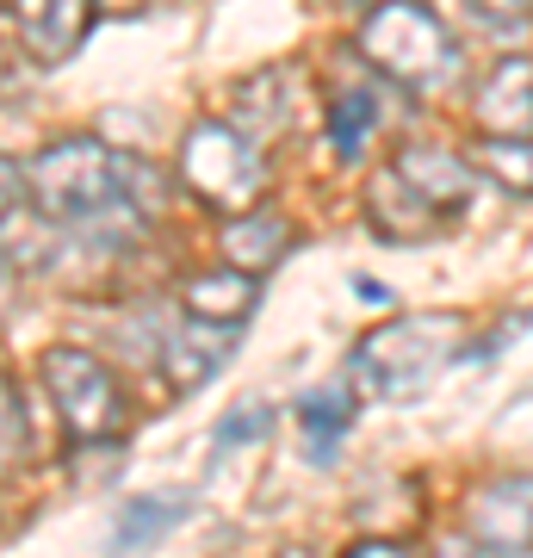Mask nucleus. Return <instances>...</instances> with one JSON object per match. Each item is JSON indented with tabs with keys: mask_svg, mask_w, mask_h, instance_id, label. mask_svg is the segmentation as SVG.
I'll use <instances>...</instances> for the list:
<instances>
[{
	"mask_svg": "<svg viewBox=\"0 0 533 558\" xmlns=\"http://www.w3.org/2000/svg\"><path fill=\"white\" fill-rule=\"evenodd\" d=\"M354 50L366 69H378L385 81H397L403 94H422V100L459 87V69H465L453 32L422 0H378V7H366Z\"/></svg>",
	"mask_w": 533,
	"mask_h": 558,
	"instance_id": "1",
	"label": "nucleus"
},
{
	"mask_svg": "<svg viewBox=\"0 0 533 558\" xmlns=\"http://www.w3.org/2000/svg\"><path fill=\"white\" fill-rule=\"evenodd\" d=\"M459 336L465 323L453 311H428V317H391L373 336H360L354 348V379L373 398L410 403L415 391H428L447 360H459Z\"/></svg>",
	"mask_w": 533,
	"mask_h": 558,
	"instance_id": "2",
	"label": "nucleus"
},
{
	"mask_svg": "<svg viewBox=\"0 0 533 558\" xmlns=\"http://www.w3.org/2000/svg\"><path fill=\"white\" fill-rule=\"evenodd\" d=\"M124 156H112L99 137H62L25 161V199L50 223L99 218L106 205L124 199Z\"/></svg>",
	"mask_w": 533,
	"mask_h": 558,
	"instance_id": "3",
	"label": "nucleus"
},
{
	"mask_svg": "<svg viewBox=\"0 0 533 558\" xmlns=\"http://www.w3.org/2000/svg\"><path fill=\"white\" fill-rule=\"evenodd\" d=\"M180 186L205 199L218 218L230 211H249L261 205L267 193V156H261V143L249 131H237L230 119H198L186 137H180Z\"/></svg>",
	"mask_w": 533,
	"mask_h": 558,
	"instance_id": "4",
	"label": "nucleus"
},
{
	"mask_svg": "<svg viewBox=\"0 0 533 558\" xmlns=\"http://www.w3.org/2000/svg\"><path fill=\"white\" fill-rule=\"evenodd\" d=\"M38 373H44V391H50V403H57L62 428H69L75 440L119 435L124 391H119V379L106 373V360H94L87 348H50Z\"/></svg>",
	"mask_w": 533,
	"mask_h": 558,
	"instance_id": "5",
	"label": "nucleus"
},
{
	"mask_svg": "<svg viewBox=\"0 0 533 558\" xmlns=\"http://www.w3.org/2000/svg\"><path fill=\"white\" fill-rule=\"evenodd\" d=\"M465 539L477 553H533V478L528 472L477 484L472 502H465Z\"/></svg>",
	"mask_w": 533,
	"mask_h": 558,
	"instance_id": "6",
	"label": "nucleus"
},
{
	"mask_svg": "<svg viewBox=\"0 0 533 558\" xmlns=\"http://www.w3.org/2000/svg\"><path fill=\"white\" fill-rule=\"evenodd\" d=\"M94 0H13V32L38 62H69L94 25Z\"/></svg>",
	"mask_w": 533,
	"mask_h": 558,
	"instance_id": "7",
	"label": "nucleus"
},
{
	"mask_svg": "<svg viewBox=\"0 0 533 558\" xmlns=\"http://www.w3.org/2000/svg\"><path fill=\"white\" fill-rule=\"evenodd\" d=\"M298 242V223L279 211V205H249V211H230L218 230V248L230 267H242V274H267L274 260L292 255Z\"/></svg>",
	"mask_w": 533,
	"mask_h": 558,
	"instance_id": "8",
	"label": "nucleus"
},
{
	"mask_svg": "<svg viewBox=\"0 0 533 558\" xmlns=\"http://www.w3.org/2000/svg\"><path fill=\"white\" fill-rule=\"evenodd\" d=\"M484 137H528L533 131V57H502L472 100Z\"/></svg>",
	"mask_w": 533,
	"mask_h": 558,
	"instance_id": "9",
	"label": "nucleus"
},
{
	"mask_svg": "<svg viewBox=\"0 0 533 558\" xmlns=\"http://www.w3.org/2000/svg\"><path fill=\"white\" fill-rule=\"evenodd\" d=\"M366 223H373L385 242H415V236H435L440 230V211L397 168H378L373 186H366Z\"/></svg>",
	"mask_w": 533,
	"mask_h": 558,
	"instance_id": "10",
	"label": "nucleus"
},
{
	"mask_svg": "<svg viewBox=\"0 0 533 558\" xmlns=\"http://www.w3.org/2000/svg\"><path fill=\"white\" fill-rule=\"evenodd\" d=\"M391 168L410 180L422 199L435 205L440 218H447V211H459V205L472 199V180H477L472 156H453V149H435V143H410V149L391 161Z\"/></svg>",
	"mask_w": 533,
	"mask_h": 558,
	"instance_id": "11",
	"label": "nucleus"
},
{
	"mask_svg": "<svg viewBox=\"0 0 533 558\" xmlns=\"http://www.w3.org/2000/svg\"><path fill=\"white\" fill-rule=\"evenodd\" d=\"M223 348H230V323H205V317H186L180 329H161V373L180 385V391H198L223 366Z\"/></svg>",
	"mask_w": 533,
	"mask_h": 558,
	"instance_id": "12",
	"label": "nucleus"
},
{
	"mask_svg": "<svg viewBox=\"0 0 533 558\" xmlns=\"http://www.w3.org/2000/svg\"><path fill=\"white\" fill-rule=\"evenodd\" d=\"M255 299H261V274H242L230 260H223V274H193L180 286V311H186V317L230 323V329L255 311Z\"/></svg>",
	"mask_w": 533,
	"mask_h": 558,
	"instance_id": "13",
	"label": "nucleus"
},
{
	"mask_svg": "<svg viewBox=\"0 0 533 558\" xmlns=\"http://www.w3.org/2000/svg\"><path fill=\"white\" fill-rule=\"evenodd\" d=\"M354 416H360L354 379L323 385V391H311V398L298 403V422H304V447H311L316 465H329V459H336V440L348 435V422H354Z\"/></svg>",
	"mask_w": 533,
	"mask_h": 558,
	"instance_id": "14",
	"label": "nucleus"
},
{
	"mask_svg": "<svg viewBox=\"0 0 533 558\" xmlns=\"http://www.w3.org/2000/svg\"><path fill=\"white\" fill-rule=\"evenodd\" d=\"M237 131H249V137H279V131H286V124H292V106H286V75H279V69H267V75H249L237 87Z\"/></svg>",
	"mask_w": 533,
	"mask_h": 558,
	"instance_id": "15",
	"label": "nucleus"
},
{
	"mask_svg": "<svg viewBox=\"0 0 533 558\" xmlns=\"http://www.w3.org/2000/svg\"><path fill=\"white\" fill-rule=\"evenodd\" d=\"M472 168H477V174H490L502 193L533 199V131H528V137H477Z\"/></svg>",
	"mask_w": 533,
	"mask_h": 558,
	"instance_id": "16",
	"label": "nucleus"
},
{
	"mask_svg": "<svg viewBox=\"0 0 533 558\" xmlns=\"http://www.w3.org/2000/svg\"><path fill=\"white\" fill-rule=\"evenodd\" d=\"M180 515H186V502L180 497H137V502H124L112 539H119V546H149V539H161Z\"/></svg>",
	"mask_w": 533,
	"mask_h": 558,
	"instance_id": "17",
	"label": "nucleus"
},
{
	"mask_svg": "<svg viewBox=\"0 0 533 558\" xmlns=\"http://www.w3.org/2000/svg\"><path fill=\"white\" fill-rule=\"evenodd\" d=\"M373 100L366 94H336V106H329V137H336V156L341 161H360L366 156V137H373Z\"/></svg>",
	"mask_w": 533,
	"mask_h": 558,
	"instance_id": "18",
	"label": "nucleus"
},
{
	"mask_svg": "<svg viewBox=\"0 0 533 558\" xmlns=\"http://www.w3.org/2000/svg\"><path fill=\"white\" fill-rule=\"evenodd\" d=\"M25 440H32V428H25L20 385H13V373H7V366H0V472H20Z\"/></svg>",
	"mask_w": 533,
	"mask_h": 558,
	"instance_id": "19",
	"label": "nucleus"
},
{
	"mask_svg": "<svg viewBox=\"0 0 533 558\" xmlns=\"http://www.w3.org/2000/svg\"><path fill=\"white\" fill-rule=\"evenodd\" d=\"M267 428H274V403L249 398V403H237L230 416H218L211 447H218V453H230V447H242V440H267Z\"/></svg>",
	"mask_w": 533,
	"mask_h": 558,
	"instance_id": "20",
	"label": "nucleus"
},
{
	"mask_svg": "<svg viewBox=\"0 0 533 558\" xmlns=\"http://www.w3.org/2000/svg\"><path fill=\"white\" fill-rule=\"evenodd\" d=\"M20 199H25V168H20V161L0 156V223L20 211Z\"/></svg>",
	"mask_w": 533,
	"mask_h": 558,
	"instance_id": "21",
	"label": "nucleus"
},
{
	"mask_svg": "<svg viewBox=\"0 0 533 558\" xmlns=\"http://www.w3.org/2000/svg\"><path fill=\"white\" fill-rule=\"evenodd\" d=\"M472 7L484 20H528L533 13V0H472Z\"/></svg>",
	"mask_w": 533,
	"mask_h": 558,
	"instance_id": "22",
	"label": "nucleus"
},
{
	"mask_svg": "<svg viewBox=\"0 0 533 558\" xmlns=\"http://www.w3.org/2000/svg\"><path fill=\"white\" fill-rule=\"evenodd\" d=\"M13 286H20V260H13V255H0V311L13 304Z\"/></svg>",
	"mask_w": 533,
	"mask_h": 558,
	"instance_id": "23",
	"label": "nucleus"
},
{
	"mask_svg": "<svg viewBox=\"0 0 533 558\" xmlns=\"http://www.w3.org/2000/svg\"><path fill=\"white\" fill-rule=\"evenodd\" d=\"M354 553L360 558H391V553H403V539H354Z\"/></svg>",
	"mask_w": 533,
	"mask_h": 558,
	"instance_id": "24",
	"label": "nucleus"
},
{
	"mask_svg": "<svg viewBox=\"0 0 533 558\" xmlns=\"http://www.w3.org/2000/svg\"><path fill=\"white\" fill-rule=\"evenodd\" d=\"M13 44H20V32H13L7 13H0V75H7V62H13Z\"/></svg>",
	"mask_w": 533,
	"mask_h": 558,
	"instance_id": "25",
	"label": "nucleus"
},
{
	"mask_svg": "<svg viewBox=\"0 0 533 558\" xmlns=\"http://www.w3.org/2000/svg\"><path fill=\"white\" fill-rule=\"evenodd\" d=\"M354 292H360V299H373V304H385V286H378V279H366V274L354 279Z\"/></svg>",
	"mask_w": 533,
	"mask_h": 558,
	"instance_id": "26",
	"label": "nucleus"
},
{
	"mask_svg": "<svg viewBox=\"0 0 533 558\" xmlns=\"http://www.w3.org/2000/svg\"><path fill=\"white\" fill-rule=\"evenodd\" d=\"M94 7H106V13H137L143 0H94Z\"/></svg>",
	"mask_w": 533,
	"mask_h": 558,
	"instance_id": "27",
	"label": "nucleus"
},
{
	"mask_svg": "<svg viewBox=\"0 0 533 558\" xmlns=\"http://www.w3.org/2000/svg\"><path fill=\"white\" fill-rule=\"evenodd\" d=\"M329 7H348V13H366V7H378V0H329Z\"/></svg>",
	"mask_w": 533,
	"mask_h": 558,
	"instance_id": "28",
	"label": "nucleus"
}]
</instances>
